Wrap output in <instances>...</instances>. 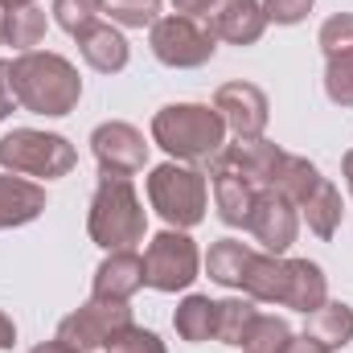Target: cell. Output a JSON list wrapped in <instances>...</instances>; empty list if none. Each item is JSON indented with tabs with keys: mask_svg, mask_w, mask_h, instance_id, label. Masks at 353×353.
I'll return each mask as SVG.
<instances>
[{
	"mask_svg": "<svg viewBox=\"0 0 353 353\" xmlns=\"http://www.w3.org/2000/svg\"><path fill=\"white\" fill-rule=\"evenodd\" d=\"M103 12L111 17V25L152 29L161 21V0H103Z\"/></svg>",
	"mask_w": 353,
	"mask_h": 353,
	"instance_id": "27",
	"label": "cell"
},
{
	"mask_svg": "<svg viewBox=\"0 0 353 353\" xmlns=\"http://www.w3.org/2000/svg\"><path fill=\"white\" fill-rule=\"evenodd\" d=\"M29 353H79V350H70L66 341H58V337H54V341H41V345H33Z\"/></svg>",
	"mask_w": 353,
	"mask_h": 353,
	"instance_id": "38",
	"label": "cell"
},
{
	"mask_svg": "<svg viewBox=\"0 0 353 353\" xmlns=\"http://www.w3.org/2000/svg\"><path fill=\"white\" fill-rule=\"evenodd\" d=\"M243 292L255 304H279L283 308V300H288V259L255 251V259H251L247 275H243Z\"/></svg>",
	"mask_w": 353,
	"mask_h": 353,
	"instance_id": "18",
	"label": "cell"
},
{
	"mask_svg": "<svg viewBox=\"0 0 353 353\" xmlns=\"http://www.w3.org/2000/svg\"><path fill=\"white\" fill-rule=\"evenodd\" d=\"M292 337H296V333H292V325H288L283 316H263V312H259V321H255V329H251L243 353H283Z\"/></svg>",
	"mask_w": 353,
	"mask_h": 353,
	"instance_id": "28",
	"label": "cell"
},
{
	"mask_svg": "<svg viewBox=\"0 0 353 353\" xmlns=\"http://www.w3.org/2000/svg\"><path fill=\"white\" fill-rule=\"evenodd\" d=\"M267 12V25L275 21V25H300L308 12H312V4L316 0H259Z\"/></svg>",
	"mask_w": 353,
	"mask_h": 353,
	"instance_id": "33",
	"label": "cell"
},
{
	"mask_svg": "<svg viewBox=\"0 0 353 353\" xmlns=\"http://www.w3.org/2000/svg\"><path fill=\"white\" fill-rule=\"evenodd\" d=\"M279 161H283V148L259 136V140H234V144H226V148L214 157L210 169H230V173L247 176L251 185H259V189H271Z\"/></svg>",
	"mask_w": 353,
	"mask_h": 353,
	"instance_id": "12",
	"label": "cell"
},
{
	"mask_svg": "<svg viewBox=\"0 0 353 353\" xmlns=\"http://www.w3.org/2000/svg\"><path fill=\"white\" fill-rule=\"evenodd\" d=\"M0 21H4V17H0ZM0 46H4V41H0Z\"/></svg>",
	"mask_w": 353,
	"mask_h": 353,
	"instance_id": "41",
	"label": "cell"
},
{
	"mask_svg": "<svg viewBox=\"0 0 353 353\" xmlns=\"http://www.w3.org/2000/svg\"><path fill=\"white\" fill-rule=\"evenodd\" d=\"M205 25H210L214 37L226 41V46H255L267 29V12H263L259 0H230V4H222V8H214V12L205 17Z\"/></svg>",
	"mask_w": 353,
	"mask_h": 353,
	"instance_id": "14",
	"label": "cell"
},
{
	"mask_svg": "<svg viewBox=\"0 0 353 353\" xmlns=\"http://www.w3.org/2000/svg\"><path fill=\"white\" fill-rule=\"evenodd\" d=\"M123 325H132V308L128 304H111V300H94L79 304L70 316H62L58 325V341H66L79 353H94L107 345L111 333H119Z\"/></svg>",
	"mask_w": 353,
	"mask_h": 353,
	"instance_id": "8",
	"label": "cell"
},
{
	"mask_svg": "<svg viewBox=\"0 0 353 353\" xmlns=\"http://www.w3.org/2000/svg\"><path fill=\"white\" fill-rule=\"evenodd\" d=\"M341 176H345V185H350V193H353V148L345 152V161H341Z\"/></svg>",
	"mask_w": 353,
	"mask_h": 353,
	"instance_id": "39",
	"label": "cell"
},
{
	"mask_svg": "<svg viewBox=\"0 0 353 353\" xmlns=\"http://www.w3.org/2000/svg\"><path fill=\"white\" fill-rule=\"evenodd\" d=\"M173 329H176V337L189 341V345L210 341L214 329H218V300H210V296H185L173 312Z\"/></svg>",
	"mask_w": 353,
	"mask_h": 353,
	"instance_id": "23",
	"label": "cell"
},
{
	"mask_svg": "<svg viewBox=\"0 0 353 353\" xmlns=\"http://www.w3.org/2000/svg\"><path fill=\"white\" fill-rule=\"evenodd\" d=\"M251 259H255V247H247L243 239H218L205 255V271L222 288H243V275H247Z\"/></svg>",
	"mask_w": 353,
	"mask_h": 353,
	"instance_id": "22",
	"label": "cell"
},
{
	"mask_svg": "<svg viewBox=\"0 0 353 353\" xmlns=\"http://www.w3.org/2000/svg\"><path fill=\"white\" fill-rule=\"evenodd\" d=\"M316 41L325 50V58H345V54H353V12H333L321 25Z\"/></svg>",
	"mask_w": 353,
	"mask_h": 353,
	"instance_id": "30",
	"label": "cell"
},
{
	"mask_svg": "<svg viewBox=\"0 0 353 353\" xmlns=\"http://www.w3.org/2000/svg\"><path fill=\"white\" fill-rule=\"evenodd\" d=\"M312 341H321L325 350H345L353 341V308L341 300H325L316 312H308V329H304Z\"/></svg>",
	"mask_w": 353,
	"mask_h": 353,
	"instance_id": "20",
	"label": "cell"
},
{
	"mask_svg": "<svg viewBox=\"0 0 353 353\" xmlns=\"http://www.w3.org/2000/svg\"><path fill=\"white\" fill-rule=\"evenodd\" d=\"M17 345V325L8 312H0V350H12Z\"/></svg>",
	"mask_w": 353,
	"mask_h": 353,
	"instance_id": "37",
	"label": "cell"
},
{
	"mask_svg": "<svg viewBox=\"0 0 353 353\" xmlns=\"http://www.w3.org/2000/svg\"><path fill=\"white\" fill-rule=\"evenodd\" d=\"M90 152L99 161V173L107 176H136L148 161V140L136 123L107 119L90 132Z\"/></svg>",
	"mask_w": 353,
	"mask_h": 353,
	"instance_id": "9",
	"label": "cell"
},
{
	"mask_svg": "<svg viewBox=\"0 0 353 353\" xmlns=\"http://www.w3.org/2000/svg\"><path fill=\"white\" fill-rule=\"evenodd\" d=\"M140 288H144V255L136 251H107V259L94 267L90 279V296L111 304H128Z\"/></svg>",
	"mask_w": 353,
	"mask_h": 353,
	"instance_id": "13",
	"label": "cell"
},
{
	"mask_svg": "<svg viewBox=\"0 0 353 353\" xmlns=\"http://www.w3.org/2000/svg\"><path fill=\"white\" fill-rule=\"evenodd\" d=\"M148 46L157 54L161 66H173V70H197L214 58L218 50V37L205 21L197 17H181V12H169L161 17L152 29H148Z\"/></svg>",
	"mask_w": 353,
	"mask_h": 353,
	"instance_id": "6",
	"label": "cell"
},
{
	"mask_svg": "<svg viewBox=\"0 0 353 353\" xmlns=\"http://www.w3.org/2000/svg\"><path fill=\"white\" fill-rule=\"evenodd\" d=\"M29 4H37V0H0L4 12H12V8H29Z\"/></svg>",
	"mask_w": 353,
	"mask_h": 353,
	"instance_id": "40",
	"label": "cell"
},
{
	"mask_svg": "<svg viewBox=\"0 0 353 353\" xmlns=\"http://www.w3.org/2000/svg\"><path fill=\"white\" fill-rule=\"evenodd\" d=\"M17 107V94H12V83H8V62H0V123L12 115Z\"/></svg>",
	"mask_w": 353,
	"mask_h": 353,
	"instance_id": "34",
	"label": "cell"
},
{
	"mask_svg": "<svg viewBox=\"0 0 353 353\" xmlns=\"http://www.w3.org/2000/svg\"><path fill=\"white\" fill-rule=\"evenodd\" d=\"M103 353H169V350H165V341H161L152 329H144V325H123L119 333L107 337Z\"/></svg>",
	"mask_w": 353,
	"mask_h": 353,
	"instance_id": "29",
	"label": "cell"
},
{
	"mask_svg": "<svg viewBox=\"0 0 353 353\" xmlns=\"http://www.w3.org/2000/svg\"><path fill=\"white\" fill-rule=\"evenodd\" d=\"M74 41H79V54H83V62H87L90 70H99V74H119V70H128L132 50H128V37H123L115 25L94 21L83 33H74Z\"/></svg>",
	"mask_w": 353,
	"mask_h": 353,
	"instance_id": "15",
	"label": "cell"
},
{
	"mask_svg": "<svg viewBox=\"0 0 353 353\" xmlns=\"http://www.w3.org/2000/svg\"><path fill=\"white\" fill-rule=\"evenodd\" d=\"M210 185H214L218 218H222L226 226L247 230V226H251V210H255V201H259V185H251L247 176L230 173V169H210Z\"/></svg>",
	"mask_w": 353,
	"mask_h": 353,
	"instance_id": "17",
	"label": "cell"
},
{
	"mask_svg": "<svg viewBox=\"0 0 353 353\" xmlns=\"http://www.w3.org/2000/svg\"><path fill=\"white\" fill-rule=\"evenodd\" d=\"M8 83L17 94V107H25L33 115H50V119L70 115L83 99V79H79L74 62L62 54H50V50L17 54L8 62Z\"/></svg>",
	"mask_w": 353,
	"mask_h": 353,
	"instance_id": "1",
	"label": "cell"
},
{
	"mask_svg": "<svg viewBox=\"0 0 353 353\" xmlns=\"http://www.w3.org/2000/svg\"><path fill=\"white\" fill-rule=\"evenodd\" d=\"M201 271V251L185 230H161L144 251V288L152 292H185Z\"/></svg>",
	"mask_w": 353,
	"mask_h": 353,
	"instance_id": "7",
	"label": "cell"
},
{
	"mask_svg": "<svg viewBox=\"0 0 353 353\" xmlns=\"http://www.w3.org/2000/svg\"><path fill=\"white\" fill-rule=\"evenodd\" d=\"M283 353H329V350H325L321 341H312L308 333H300V337H292V341H288V350H283Z\"/></svg>",
	"mask_w": 353,
	"mask_h": 353,
	"instance_id": "36",
	"label": "cell"
},
{
	"mask_svg": "<svg viewBox=\"0 0 353 353\" xmlns=\"http://www.w3.org/2000/svg\"><path fill=\"white\" fill-rule=\"evenodd\" d=\"M0 41H4L8 50H17V54L37 50V46L46 41V12H41L37 4L4 12V21H0Z\"/></svg>",
	"mask_w": 353,
	"mask_h": 353,
	"instance_id": "26",
	"label": "cell"
},
{
	"mask_svg": "<svg viewBox=\"0 0 353 353\" xmlns=\"http://www.w3.org/2000/svg\"><path fill=\"white\" fill-rule=\"evenodd\" d=\"M325 94H329V103L333 107H353V54L345 58H329V66H325Z\"/></svg>",
	"mask_w": 353,
	"mask_h": 353,
	"instance_id": "31",
	"label": "cell"
},
{
	"mask_svg": "<svg viewBox=\"0 0 353 353\" xmlns=\"http://www.w3.org/2000/svg\"><path fill=\"white\" fill-rule=\"evenodd\" d=\"M325 300H329V279H325L321 263H312V259H288V300H283V308L308 316Z\"/></svg>",
	"mask_w": 353,
	"mask_h": 353,
	"instance_id": "19",
	"label": "cell"
},
{
	"mask_svg": "<svg viewBox=\"0 0 353 353\" xmlns=\"http://www.w3.org/2000/svg\"><path fill=\"white\" fill-rule=\"evenodd\" d=\"M214 111L222 115L226 132L234 140H259L267 132V119H271V103L255 83H222L214 90Z\"/></svg>",
	"mask_w": 353,
	"mask_h": 353,
	"instance_id": "10",
	"label": "cell"
},
{
	"mask_svg": "<svg viewBox=\"0 0 353 353\" xmlns=\"http://www.w3.org/2000/svg\"><path fill=\"white\" fill-rule=\"evenodd\" d=\"M148 201L152 210L173 226V230H193L205 218L210 205V181L201 169L181 165V161H165L148 173Z\"/></svg>",
	"mask_w": 353,
	"mask_h": 353,
	"instance_id": "5",
	"label": "cell"
},
{
	"mask_svg": "<svg viewBox=\"0 0 353 353\" xmlns=\"http://www.w3.org/2000/svg\"><path fill=\"white\" fill-rule=\"evenodd\" d=\"M214 4H218V0H173V8L181 17H197V21H205V17L214 12Z\"/></svg>",
	"mask_w": 353,
	"mask_h": 353,
	"instance_id": "35",
	"label": "cell"
},
{
	"mask_svg": "<svg viewBox=\"0 0 353 353\" xmlns=\"http://www.w3.org/2000/svg\"><path fill=\"white\" fill-rule=\"evenodd\" d=\"M255 321H259V308H255V300H251V296H247V300H243V296L218 300V329H214V337H218L222 345L247 350V337H251Z\"/></svg>",
	"mask_w": 353,
	"mask_h": 353,
	"instance_id": "25",
	"label": "cell"
},
{
	"mask_svg": "<svg viewBox=\"0 0 353 353\" xmlns=\"http://www.w3.org/2000/svg\"><path fill=\"white\" fill-rule=\"evenodd\" d=\"M46 214V189L29 176L0 173V230L29 226Z\"/></svg>",
	"mask_w": 353,
	"mask_h": 353,
	"instance_id": "16",
	"label": "cell"
},
{
	"mask_svg": "<svg viewBox=\"0 0 353 353\" xmlns=\"http://www.w3.org/2000/svg\"><path fill=\"white\" fill-rule=\"evenodd\" d=\"M325 176L321 169L308 161V157H296V152H283V161H279V169H275V181H271V189L275 193H283L288 201H296V210L308 201V193L321 185Z\"/></svg>",
	"mask_w": 353,
	"mask_h": 353,
	"instance_id": "24",
	"label": "cell"
},
{
	"mask_svg": "<svg viewBox=\"0 0 353 353\" xmlns=\"http://www.w3.org/2000/svg\"><path fill=\"white\" fill-rule=\"evenodd\" d=\"M87 234L103 251H136V243H144L148 214L132 176H99V189L87 210Z\"/></svg>",
	"mask_w": 353,
	"mask_h": 353,
	"instance_id": "3",
	"label": "cell"
},
{
	"mask_svg": "<svg viewBox=\"0 0 353 353\" xmlns=\"http://www.w3.org/2000/svg\"><path fill=\"white\" fill-rule=\"evenodd\" d=\"M99 12H103V0H54V21H58L70 37L83 33L87 25H94Z\"/></svg>",
	"mask_w": 353,
	"mask_h": 353,
	"instance_id": "32",
	"label": "cell"
},
{
	"mask_svg": "<svg viewBox=\"0 0 353 353\" xmlns=\"http://www.w3.org/2000/svg\"><path fill=\"white\" fill-rule=\"evenodd\" d=\"M247 230H251V239L263 247L267 255H283L296 243V234H300V210L283 193L259 189V201L251 210V226Z\"/></svg>",
	"mask_w": 353,
	"mask_h": 353,
	"instance_id": "11",
	"label": "cell"
},
{
	"mask_svg": "<svg viewBox=\"0 0 353 353\" xmlns=\"http://www.w3.org/2000/svg\"><path fill=\"white\" fill-rule=\"evenodd\" d=\"M152 144H161L181 165L210 169L226 148V123L214 103H169L152 115Z\"/></svg>",
	"mask_w": 353,
	"mask_h": 353,
	"instance_id": "2",
	"label": "cell"
},
{
	"mask_svg": "<svg viewBox=\"0 0 353 353\" xmlns=\"http://www.w3.org/2000/svg\"><path fill=\"white\" fill-rule=\"evenodd\" d=\"M300 214H304V222H308V230H312L316 239H333V234H337V226H341V218H345L341 189L325 176V181L308 193V201L300 205Z\"/></svg>",
	"mask_w": 353,
	"mask_h": 353,
	"instance_id": "21",
	"label": "cell"
},
{
	"mask_svg": "<svg viewBox=\"0 0 353 353\" xmlns=\"http://www.w3.org/2000/svg\"><path fill=\"white\" fill-rule=\"evenodd\" d=\"M79 165V152L66 136L58 132H37V128H12L0 136V169L29 181H58L70 176Z\"/></svg>",
	"mask_w": 353,
	"mask_h": 353,
	"instance_id": "4",
	"label": "cell"
}]
</instances>
